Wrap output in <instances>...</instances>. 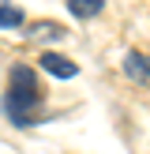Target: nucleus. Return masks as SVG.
<instances>
[{
	"instance_id": "obj_1",
	"label": "nucleus",
	"mask_w": 150,
	"mask_h": 154,
	"mask_svg": "<svg viewBox=\"0 0 150 154\" xmlns=\"http://www.w3.org/2000/svg\"><path fill=\"white\" fill-rule=\"evenodd\" d=\"M8 117L15 120V124H34V120H41V87H38V75L34 68L26 64H15L11 68V79H8Z\"/></svg>"
},
{
	"instance_id": "obj_2",
	"label": "nucleus",
	"mask_w": 150,
	"mask_h": 154,
	"mask_svg": "<svg viewBox=\"0 0 150 154\" xmlns=\"http://www.w3.org/2000/svg\"><path fill=\"white\" fill-rule=\"evenodd\" d=\"M41 72L56 75V79H75L79 75V64L68 57H60V53H41Z\"/></svg>"
},
{
	"instance_id": "obj_3",
	"label": "nucleus",
	"mask_w": 150,
	"mask_h": 154,
	"mask_svg": "<svg viewBox=\"0 0 150 154\" xmlns=\"http://www.w3.org/2000/svg\"><path fill=\"white\" fill-rule=\"evenodd\" d=\"M124 75L135 83H150V60L142 57V53H124Z\"/></svg>"
},
{
	"instance_id": "obj_4",
	"label": "nucleus",
	"mask_w": 150,
	"mask_h": 154,
	"mask_svg": "<svg viewBox=\"0 0 150 154\" xmlns=\"http://www.w3.org/2000/svg\"><path fill=\"white\" fill-rule=\"evenodd\" d=\"M22 26V8L11 0H0V30H15Z\"/></svg>"
},
{
	"instance_id": "obj_5",
	"label": "nucleus",
	"mask_w": 150,
	"mask_h": 154,
	"mask_svg": "<svg viewBox=\"0 0 150 154\" xmlns=\"http://www.w3.org/2000/svg\"><path fill=\"white\" fill-rule=\"evenodd\" d=\"M101 4L105 0H68V8H71L75 19H94V15L101 11Z\"/></svg>"
},
{
	"instance_id": "obj_6",
	"label": "nucleus",
	"mask_w": 150,
	"mask_h": 154,
	"mask_svg": "<svg viewBox=\"0 0 150 154\" xmlns=\"http://www.w3.org/2000/svg\"><path fill=\"white\" fill-rule=\"evenodd\" d=\"M30 42H41V38H64V26H56V23H34V26H26Z\"/></svg>"
}]
</instances>
